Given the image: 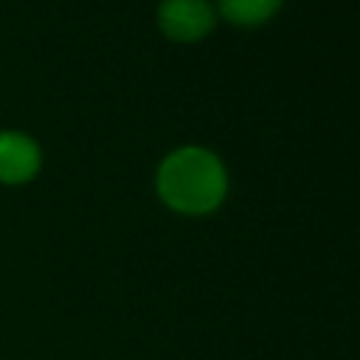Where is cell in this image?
<instances>
[{"mask_svg": "<svg viewBox=\"0 0 360 360\" xmlns=\"http://www.w3.org/2000/svg\"><path fill=\"white\" fill-rule=\"evenodd\" d=\"M157 186L172 209L181 214H209L226 196L228 179L214 152L181 147L162 162Z\"/></svg>", "mask_w": 360, "mask_h": 360, "instance_id": "cell-1", "label": "cell"}, {"mask_svg": "<svg viewBox=\"0 0 360 360\" xmlns=\"http://www.w3.org/2000/svg\"><path fill=\"white\" fill-rule=\"evenodd\" d=\"M160 25L174 39H199L214 27V10L206 0H165Z\"/></svg>", "mask_w": 360, "mask_h": 360, "instance_id": "cell-2", "label": "cell"}, {"mask_svg": "<svg viewBox=\"0 0 360 360\" xmlns=\"http://www.w3.org/2000/svg\"><path fill=\"white\" fill-rule=\"evenodd\" d=\"M39 150L22 133H0V179L8 184L25 181L37 172Z\"/></svg>", "mask_w": 360, "mask_h": 360, "instance_id": "cell-3", "label": "cell"}, {"mask_svg": "<svg viewBox=\"0 0 360 360\" xmlns=\"http://www.w3.org/2000/svg\"><path fill=\"white\" fill-rule=\"evenodd\" d=\"M280 5L282 0H221L223 15L243 27H252L270 20Z\"/></svg>", "mask_w": 360, "mask_h": 360, "instance_id": "cell-4", "label": "cell"}]
</instances>
